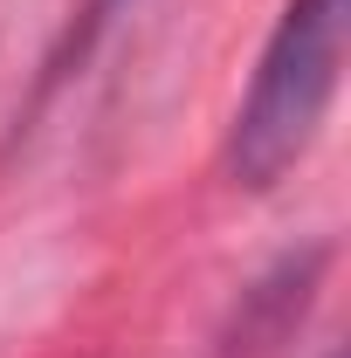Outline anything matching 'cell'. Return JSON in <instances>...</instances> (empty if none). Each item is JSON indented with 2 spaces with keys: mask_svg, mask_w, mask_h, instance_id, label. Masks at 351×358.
<instances>
[{
  "mask_svg": "<svg viewBox=\"0 0 351 358\" xmlns=\"http://www.w3.org/2000/svg\"><path fill=\"white\" fill-rule=\"evenodd\" d=\"M345 62V0H289L227 124V179L262 193L317 145Z\"/></svg>",
  "mask_w": 351,
  "mask_h": 358,
  "instance_id": "1",
  "label": "cell"
},
{
  "mask_svg": "<svg viewBox=\"0 0 351 358\" xmlns=\"http://www.w3.org/2000/svg\"><path fill=\"white\" fill-rule=\"evenodd\" d=\"M331 358H338V352H331Z\"/></svg>",
  "mask_w": 351,
  "mask_h": 358,
  "instance_id": "2",
  "label": "cell"
}]
</instances>
